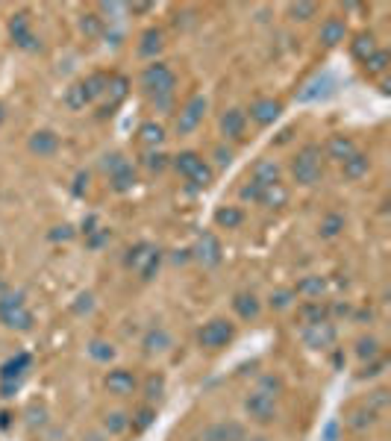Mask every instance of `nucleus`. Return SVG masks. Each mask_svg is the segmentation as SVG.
I'll return each instance as SVG.
<instances>
[{"instance_id":"obj_1","label":"nucleus","mask_w":391,"mask_h":441,"mask_svg":"<svg viewBox=\"0 0 391 441\" xmlns=\"http://www.w3.org/2000/svg\"><path fill=\"white\" fill-rule=\"evenodd\" d=\"M171 165H174L177 174H183L194 188H206L215 180V171L206 165V159L200 153H194V151H183L180 156L171 159Z\"/></svg>"},{"instance_id":"obj_2","label":"nucleus","mask_w":391,"mask_h":441,"mask_svg":"<svg viewBox=\"0 0 391 441\" xmlns=\"http://www.w3.org/2000/svg\"><path fill=\"white\" fill-rule=\"evenodd\" d=\"M0 321H4L9 330H18V333H30L33 330V312L24 303V294H0Z\"/></svg>"},{"instance_id":"obj_3","label":"nucleus","mask_w":391,"mask_h":441,"mask_svg":"<svg viewBox=\"0 0 391 441\" xmlns=\"http://www.w3.org/2000/svg\"><path fill=\"white\" fill-rule=\"evenodd\" d=\"M174 86H177V74L171 71L165 62H151L141 71V88L148 91L153 101H159V97H171L174 94Z\"/></svg>"},{"instance_id":"obj_4","label":"nucleus","mask_w":391,"mask_h":441,"mask_svg":"<svg viewBox=\"0 0 391 441\" xmlns=\"http://www.w3.org/2000/svg\"><path fill=\"white\" fill-rule=\"evenodd\" d=\"M291 174H295V183L300 186H315L321 180V147L306 144L303 151H298L295 162H291Z\"/></svg>"},{"instance_id":"obj_5","label":"nucleus","mask_w":391,"mask_h":441,"mask_svg":"<svg viewBox=\"0 0 391 441\" xmlns=\"http://www.w3.org/2000/svg\"><path fill=\"white\" fill-rule=\"evenodd\" d=\"M124 262H127V268H133V271L141 274V280H151L159 271V265H162V250L153 248V244H148V241H141V244H136V248L127 250Z\"/></svg>"},{"instance_id":"obj_6","label":"nucleus","mask_w":391,"mask_h":441,"mask_svg":"<svg viewBox=\"0 0 391 441\" xmlns=\"http://www.w3.org/2000/svg\"><path fill=\"white\" fill-rule=\"evenodd\" d=\"M244 412H248L256 424H274L277 421V395H271V391H265V388L250 391L248 400H244Z\"/></svg>"},{"instance_id":"obj_7","label":"nucleus","mask_w":391,"mask_h":441,"mask_svg":"<svg viewBox=\"0 0 391 441\" xmlns=\"http://www.w3.org/2000/svg\"><path fill=\"white\" fill-rule=\"evenodd\" d=\"M233 338H235V327H233L230 321H224V318H212V321L203 324V330L198 333L200 348H209V350L227 348Z\"/></svg>"},{"instance_id":"obj_8","label":"nucleus","mask_w":391,"mask_h":441,"mask_svg":"<svg viewBox=\"0 0 391 441\" xmlns=\"http://www.w3.org/2000/svg\"><path fill=\"white\" fill-rule=\"evenodd\" d=\"M338 338V330L332 321H321V324H309L303 327V345L312 348V350H327L335 345Z\"/></svg>"},{"instance_id":"obj_9","label":"nucleus","mask_w":391,"mask_h":441,"mask_svg":"<svg viewBox=\"0 0 391 441\" xmlns=\"http://www.w3.org/2000/svg\"><path fill=\"white\" fill-rule=\"evenodd\" d=\"M203 115H206V97H191V101H188V103L180 109V115H177V133H180V136L194 133V130L200 127Z\"/></svg>"},{"instance_id":"obj_10","label":"nucleus","mask_w":391,"mask_h":441,"mask_svg":"<svg viewBox=\"0 0 391 441\" xmlns=\"http://www.w3.org/2000/svg\"><path fill=\"white\" fill-rule=\"evenodd\" d=\"M103 388L109 391V395L115 397H130L133 391L138 388V380L133 371H127V368H115V371H109L103 377Z\"/></svg>"},{"instance_id":"obj_11","label":"nucleus","mask_w":391,"mask_h":441,"mask_svg":"<svg viewBox=\"0 0 391 441\" xmlns=\"http://www.w3.org/2000/svg\"><path fill=\"white\" fill-rule=\"evenodd\" d=\"M9 36H12V41L18 44V47H24V51H39V41H36V36L30 33V15L27 12H15L12 15V21H9Z\"/></svg>"},{"instance_id":"obj_12","label":"nucleus","mask_w":391,"mask_h":441,"mask_svg":"<svg viewBox=\"0 0 391 441\" xmlns=\"http://www.w3.org/2000/svg\"><path fill=\"white\" fill-rule=\"evenodd\" d=\"M221 241H218L212 233H203L200 238H198V244L191 248V259H198L200 265H206V268H215L218 262H221Z\"/></svg>"},{"instance_id":"obj_13","label":"nucleus","mask_w":391,"mask_h":441,"mask_svg":"<svg viewBox=\"0 0 391 441\" xmlns=\"http://www.w3.org/2000/svg\"><path fill=\"white\" fill-rule=\"evenodd\" d=\"M280 112H283V103L274 101V97H259V101L250 103V121H256L259 127H271L280 118Z\"/></svg>"},{"instance_id":"obj_14","label":"nucleus","mask_w":391,"mask_h":441,"mask_svg":"<svg viewBox=\"0 0 391 441\" xmlns=\"http://www.w3.org/2000/svg\"><path fill=\"white\" fill-rule=\"evenodd\" d=\"M203 441H248V435H244V427L238 421H221L203 432Z\"/></svg>"},{"instance_id":"obj_15","label":"nucleus","mask_w":391,"mask_h":441,"mask_svg":"<svg viewBox=\"0 0 391 441\" xmlns=\"http://www.w3.org/2000/svg\"><path fill=\"white\" fill-rule=\"evenodd\" d=\"M30 353H15L12 359H6L4 365H0V382H18L24 374H27L30 368Z\"/></svg>"},{"instance_id":"obj_16","label":"nucleus","mask_w":391,"mask_h":441,"mask_svg":"<svg viewBox=\"0 0 391 441\" xmlns=\"http://www.w3.org/2000/svg\"><path fill=\"white\" fill-rule=\"evenodd\" d=\"M59 151V136L51 130H39L30 136V153L36 156H54Z\"/></svg>"},{"instance_id":"obj_17","label":"nucleus","mask_w":391,"mask_h":441,"mask_svg":"<svg viewBox=\"0 0 391 441\" xmlns=\"http://www.w3.org/2000/svg\"><path fill=\"white\" fill-rule=\"evenodd\" d=\"M233 309H235V315L241 318V321H253V318H259V312H262V303H259L256 294L241 291V294L233 298Z\"/></svg>"},{"instance_id":"obj_18","label":"nucleus","mask_w":391,"mask_h":441,"mask_svg":"<svg viewBox=\"0 0 391 441\" xmlns=\"http://www.w3.org/2000/svg\"><path fill=\"white\" fill-rule=\"evenodd\" d=\"M165 51V33L151 27V30H144L141 33V44H138V56L144 59H156V54Z\"/></svg>"},{"instance_id":"obj_19","label":"nucleus","mask_w":391,"mask_h":441,"mask_svg":"<svg viewBox=\"0 0 391 441\" xmlns=\"http://www.w3.org/2000/svg\"><path fill=\"white\" fill-rule=\"evenodd\" d=\"M244 127H248V115H244L241 109L224 112V118H221V133L227 138H244Z\"/></svg>"},{"instance_id":"obj_20","label":"nucleus","mask_w":391,"mask_h":441,"mask_svg":"<svg viewBox=\"0 0 391 441\" xmlns=\"http://www.w3.org/2000/svg\"><path fill=\"white\" fill-rule=\"evenodd\" d=\"M259 203L265 209H280L288 203V188L283 183H271V186H262V194H259Z\"/></svg>"},{"instance_id":"obj_21","label":"nucleus","mask_w":391,"mask_h":441,"mask_svg":"<svg viewBox=\"0 0 391 441\" xmlns=\"http://www.w3.org/2000/svg\"><path fill=\"white\" fill-rule=\"evenodd\" d=\"M356 153V144H353V138H347V136H332L330 141H327V156L332 159V162H345V159H350Z\"/></svg>"},{"instance_id":"obj_22","label":"nucleus","mask_w":391,"mask_h":441,"mask_svg":"<svg viewBox=\"0 0 391 441\" xmlns=\"http://www.w3.org/2000/svg\"><path fill=\"white\" fill-rule=\"evenodd\" d=\"M368 168H371L368 153H359V151H356L350 159L341 162V171H345V177H347V180H362L365 174H368Z\"/></svg>"},{"instance_id":"obj_23","label":"nucleus","mask_w":391,"mask_h":441,"mask_svg":"<svg viewBox=\"0 0 391 441\" xmlns=\"http://www.w3.org/2000/svg\"><path fill=\"white\" fill-rule=\"evenodd\" d=\"M345 33H347V27H345V21L341 18H327L321 24V41L327 47H335L338 41H345Z\"/></svg>"},{"instance_id":"obj_24","label":"nucleus","mask_w":391,"mask_h":441,"mask_svg":"<svg viewBox=\"0 0 391 441\" xmlns=\"http://www.w3.org/2000/svg\"><path fill=\"white\" fill-rule=\"evenodd\" d=\"M374 51H377V39H374V33H359V36L350 41V54H353L359 62H365Z\"/></svg>"},{"instance_id":"obj_25","label":"nucleus","mask_w":391,"mask_h":441,"mask_svg":"<svg viewBox=\"0 0 391 441\" xmlns=\"http://www.w3.org/2000/svg\"><path fill=\"white\" fill-rule=\"evenodd\" d=\"M250 180H256V183H262V186L280 183V168H277V162H271V159L256 162V165H253V177H250Z\"/></svg>"},{"instance_id":"obj_26","label":"nucleus","mask_w":391,"mask_h":441,"mask_svg":"<svg viewBox=\"0 0 391 441\" xmlns=\"http://www.w3.org/2000/svg\"><path fill=\"white\" fill-rule=\"evenodd\" d=\"M300 321H303V327H309V324H321V321H330V309L327 306H321L318 300H309V303H303L300 306Z\"/></svg>"},{"instance_id":"obj_27","label":"nucleus","mask_w":391,"mask_h":441,"mask_svg":"<svg viewBox=\"0 0 391 441\" xmlns=\"http://www.w3.org/2000/svg\"><path fill=\"white\" fill-rule=\"evenodd\" d=\"M388 62H391V56H388V51H382V47H377V51L362 62V68H365V74L368 77H380V74H385L388 71Z\"/></svg>"},{"instance_id":"obj_28","label":"nucleus","mask_w":391,"mask_h":441,"mask_svg":"<svg viewBox=\"0 0 391 441\" xmlns=\"http://www.w3.org/2000/svg\"><path fill=\"white\" fill-rule=\"evenodd\" d=\"M215 224L224 227V230H235V227L244 224V212L238 206H224V209L215 212Z\"/></svg>"},{"instance_id":"obj_29","label":"nucleus","mask_w":391,"mask_h":441,"mask_svg":"<svg viewBox=\"0 0 391 441\" xmlns=\"http://www.w3.org/2000/svg\"><path fill=\"white\" fill-rule=\"evenodd\" d=\"M291 291H295V294H303V298H321V294L327 291V280H324V277H303Z\"/></svg>"},{"instance_id":"obj_30","label":"nucleus","mask_w":391,"mask_h":441,"mask_svg":"<svg viewBox=\"0 0 391 441\" xmlns=\"http://www.w3.org/2000/svg\"><path fill=\"white\" fill-rule=\"evenodd\" d=\"M168 348H171V335L162 327H153L148 335H144V350L148 353H162Z\"/></svg>"},{"instance_id":"obj_31","label":"nucleus","mask_w":391,"mask_h":441,"mask_svg":"<svg viewBox=\"0 0 391 441\" xmlns=\"http://www.w3.org/2000/svg\"><path fill=\"white\" fill-rule=\"evenodd\" d=\"M109 183H112L115 191H130V188L136 186V174H133L130 162H127V165H121L118 171H112V174H109Z\"/></svg>"},{"instance_id":"obj_32","label":"nucleus","mask_w":391,"mask_h":441,"mask_svg":"<svg viewBox=\"0 0 391 441\" xmlns=\"http://www.w3.org/2000/svg\"><path fill=\"white\" fill-rule=\"evenodd\" d=\"M347 424H350L353 430H368V427H374V424H377V412H374L371 406H359V409H353V412H350Z\"/></svg>"},{"instance_id":"obj_33","label":"nucleus","mask_w":391,"mask_h":441,"mask_svg":"<svg viewBox=\"0 0 391 441\" xmlns=\"http://www.w3.org/2000/svg\"><path fill=\"white\" fill-rule=\"evenodd\" d=\"M138 141H141V144H148V147L162 144V141H165V130H162V124H153V121L141 124V127H138Z\"/></svg>"},{"instance_id":"obj_34","label":"nucleus","mask_w":391,"mask_h":441,"mask_svg":"<svg viewBox=\"0 0 391 441\" xmlns=\"http://www.w3.org/2000/svg\"><path fill=\"white\" fill-rule=\"evenodd\" d=\"M65 103L71 106V109H86L88 103H91V97H88V91H86V86L83 83H74L68 91H65Z\"/></svg>"},{"instance_id":"obj_35","label":"nucleus","mask_w":391,"mask_h":441,"mask_svg":"<svg viewBox=\"0 0 391 441\" xmlns=\"http://www.w3.org/2000/svg\"><path fill=\"white\" fill-rule=\"evenodd\" d=\"M356 356L365 359V362L377 359V356H380V341H377L374 335H362V338L356 341Z\"/></svg>"},{"instance_id":"obj_36","label":"nucleus","mask_w":391,"mask_h":441,"mask_svg":"<svg viewBox=\"0 0 391 441\" xmlns=\"http://www.w3.org/2000/svg\"><path fill=\"white\" fill-rule=\"evenodd\" d=\"M341 230H345V218H341V215H327L324 220H321V227H318V235H321V238H335Z\"/></svg>"},{"instance_id":"obj_37","label":"nucleus","mask_w":391,"mask_h":441,"mask_svg":"<svg viewBox=\"0 0 391 441\" xmlns=\"http://www.w3.org/2000/svg\"><path fill=\"white\" fill-rule=\"evenodd\" d=\"M83 86H86V91H88V97L91 101H97L103 91H109V77L106 74H91L88 80H83Z\"/></svg>"},{"instance_id":"obj_38","label":"nucleus","mask_w":391,"mask_h":441,"mask_svg":"<svg viewBox=\"0 0 391 441\" xmlns=\"http://www.w3.org/2000/svg\"><path fill=\"white\" fill-rule=\"evenodd\" d=\"M88 356H91L94 362H112V359H115V348L109 345V341H101V338H97V341H91V345H88Z\"/></svg>"},{"instance_id":"obj_39","label":"nucleus","mask_w":391,"mask_h":441,"mask_svg":"<svg viewBox=\"0 0 391 441\" xmlns=\"http://www.w3.org/2000/svg\"><path fill=\"white\" fill-rule=\"evenodd\" d=\"M103 427H106L112 435H121V432L130 427V415H124V412H109L106 418H103Z\"/></svg>"},{"instance_id":"obj_40","label":"nucleus","mask_w":391,"mask_h":441,"mask_svg":"<svg viewBox=\"0 0 391 441\" xmlns=\"http://www.w3.org/2000/svg\"><path fill=\"white\" fill-rule=\"evenodd\" d=\"M315 12H318V4H291L288 6L291 21H309V18H315Z\"/></svg>"},{"instance_id":"obj_41","label":"nucleus","mask_w":391,"mask_h":441,"mask_svg":"<svg viewBox=\"0 0 391 441\" xmlns=\"http://www.w3.org/2000/svg\"><path fill=\"white\" fill-rule=\"evenodd\" d=\"M162 391H165V377L162 374L148 377V382H144V395H148V400H159Z\"/></svg>"},{"instance_id":"obj_42","label":"nucleus","mask_w":391,"mask_h":441,"mask_svg":"<svg viewBox=\"0 0 391 441\" xmlns=\"http://www.w3.org/2000/svg\"><path fill=\"white\" fill-rule=\"evenodd\" d=\"M153 418H156V412H153L151 406H141V409L133 415V421H130V424H133V427L141 432V430H148V427L153 424Z\"/></svg>"},{"instance_id":"obj_43","label":"nucleus","mask_w":391,"mask_h":441,"mask_svg":"<svg viewBox=\"0 0 391 441\" xmlns=\"http://www.w3.org/2000/svg\"><path fill=\"white\" fill-rule=\"evenodd\" d=\"M382 368H385V359H371V362H365V368L359 371V380L380 377V374H382Z\"/></svg>"},{"instance_id":"obj_44","label":"nucleus","mask_w":391,"mask_h":441,"mask_svg":"<svg viewBox=\"0 0 391 441\" xmlns=\"http://www.w3.org/2000/svg\"><path fill=\"white\" fill-rule=\"evenodd\" d=\"M259 194H262V183L250 180L248 186H241V191H238V198H241V201H250V203H259Z\"/></svg>"},{"instance_id":"obj_45","label":"nucleus","mask_w":391,"mask_h":441,"mask_svg":"<svg viewBox=\"0 0 391 441\" xmlns=\"http://www.w3.org/2000/svg\"><path fill=\"white\" fill-rule=\"evenodd\" d=\"M298 294L295 291H277V294H271V309H288L291 306V300H295Z\"/></svg>"},{"instance_id":"obj_46","label":"nucleus","mask_w":391,"mask_h":441,"mask_svg":"<svg viewBox=\"0 0 391 441\" xmlns=\"http://www.w3.org/2000/svg\"><path fill=\"white\" fill-rule=\"evenodd\" d=\"M80 27H83V33H88V36H97L101 33V15H83V21H80Z\"/></svg>"},{"instance_id":"obj_47","label":"nucleus","mask_w":391,"mask_h":441,"mask_svg":"<svg viewBox=\"0 0 391 441\" xmlns=\"http://www.w3.org/2000/svg\"><path fill=\"white\" fill-rule=\"evenodd\" d=\"M121 165H127V159L121 156V153H112V156H106V159H103V171H106V174H112V171H118Z\"/></svg>"},{"instance_id":"obj_48","label":"nucleus","mask_w":391,"mask_h":441,"mask_svg":"<svg viewBox=\"0 0 391 441\" xmlns=\"http://www.w3.org/2000/svg\"><path fill=\"white\" fill-rule=\"evenodd\" d=\"M148 168L151 171H165L168 168V156L165 153H151L148 156Z\"/></svg>"},{"instance_id":"obj_49","label":"nucleus","mask_w":391,"mask_h":441,"mask_svg":"<svg viewBox=\"0 0 391 441\" xmlns=\"http://www.w3.org/2000/svg\"><path fill=\"white\" fill-rule=\"evenodd\" d=\"M385 403H388V391H382V388H380V391H374V397H371V403H365V406H371L374 412H380V409H382Z\"/></svg>"},{"instance_id":"obj_50","label":"nucleus","mask_w":391,"mask_h":441,"mask_svg":"<svg viewBox=\"0 0 391 441\" xmlns=\"http://www.w3.org/2000/svg\"><path fill=\"white\" fill-rule=\"evenodd\" d=\"M215 159H218V165H221V168H227L233 162V151H230V147H215Z\"/></svg>"},{"instance_id":"obj_51","label":"nucleus","mask_w":391,"mask_h":441,"mask_svg":"<svg viewBox=\"0 0 391 441\" xmlns=\"http://www.w3.org/2000/svg\"><path fill=\"white\" fill-rule=\"evenodd\" d=\"M18 391V382H0V397H12Z\"/></svg>"},{"instance_id":"obj_52","label":"nucleus","mask_w":391,"mask_h":441,"mask_svg":"<svg viewBox=\"0 0 391 441\" xmlns=\"http://www.w3.org/2000/svg\"><path fill=\"white\" fill-rule=\"evenodd\" d=\"M71 227H56V233H51V238H71Z\"/></svg>"},{"instance_id":"obj_53","label":"nucleus","mask_w":391,"mask_h":441,"mask_svg":"<svg viewBox=\"0 0 391 441\" xmlns=\"http://www.w3.org/2000/svg\"><path fill=\"white\" fill-rule=\"evenodd\" d=\"M188 259H191V250H180V253L174 256V262H177V265H186Z\"/></svg>"},{"instance_id":"obj_54","label":"nucleus","mask_w":391,"mask_h":441,"mask_svg":"<svg viewBox=\"0 0 391 441\" xmlns=\"http://www.w3.org/2000/svg\"><path fill=\"white\" fill-rule=\"evenodd\" d=\"M9 418H12L9 412H0V430H6V427H9Z\"/></svg>"},{"instance_id":"obj_55","label":"nucleus","mask_w":391,"mask_h":441,"mask_svg":"<svg viewBox=\"0 0 391 441\" xmlns=\"http://www.w3.org/2000/svg\"><path fill=\"white\" fill-rule=\"evenodd\" d=\"M130 9H133V12H148V9H151V4H133Z\"/></svg>"},{"instance_id":"obj_56","label":"nucleus","mask_w":391,"mask_h":441,"mask_svg":"<svg viewBox=\"0 0 391 441\" xmlns=\"http://www.w3.org/2000/svg\"><path fill=\"white\" fill-rule=\"evenodd\" d=\"M6 121V109H4V103H0V124H4Z\"/></svg>"},{"instance_id":"obj_57","label":"nucleus","mask_w":391,"mask_h":441,"mask_svg":"<svg viewBox=\"0 0 391 441\" xmlns=\"http://www.w3.org/2000/svg\"><path fill=\"white\" fill-rule=\"evenodd\" d=\"M250 441H268V438H250Z\"/></svg>"}]
</instances>
